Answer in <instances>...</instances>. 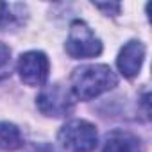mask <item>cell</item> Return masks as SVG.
<instances>
[{"label": "cell", "instance_id": "6da1fadb", "mask_svg": "<svg viewBox=\"0 0 152 152\" xmlns=\"http://www.w3.org/2000/svg\"><path fill=\"white\" fill-rule=\"evenodd\" d=\"M72 95L77 100H91L118 84L116 73L107 64H86L75 68L72 77Z\"/></svg>", "mask_w": 152, "mask_h": 152}, {"label": "cell", "instance_id": "ba28073f", "mask_svg": "<svg viewBox=\"0 0 152 152\" xmlns=\"http://www.w3.org/2000/svg\"><path fill=\"white\" fill-rule=\"evenodd\" d=\"M27 7L16 2H0V32L20 29L27 20Z\"/></svg>", "mask_w": 152, "mask_h": 152}, {"label": "cell", "instance_id": "8992f818", "mask_svg": "<svg viewBox=\"0 0 152 152\" xmlns=\"http://www.w3.org/2000/svg\"><path fill=\"white\" fill-rule=\"evenodd\" d=\"M143 59H145V45L141 41H129L122 47L116 64L124 77L132 79L140 73Z\"/></svg>", "mask_w": 152, "mask_h": 152}, {"label": "cell", "instance_id": "30bf717a", "mask_svg": "<svg viewBox=\"0 0 152 152\" xmlns=\"http://www.w3.org/2000/svg\"><path fill=\"white\" fill-rule=\"evenodd\" d=\"M11 68H13V59H11V50L7 45L0 43V81L7 79L11 75Z\"/></svg>", "mask_w": 152, "mask_h": 152}, {"label": "cell", "instance_id": "9c48e42d", "mask_svg": "<svg viewBox=\"0 0 152 152\" xmlns=\"http://www.w3.org/2000/svg\"><path fill=\"white\" fill-rule=\"evenodd\" d=\"M23 147V136L15 124L0 122V150L13 152Z\"/></svg>", "mask_w": 152, "mask_h": 152}, {"label": "cell", "instance_id": "7c38bea8", "mask_svg": "<svg viewBox=\"0 0 152 152\" xmlns=\"http://www.w3.org/2000/svg\"><path fill=\"white\" fill-rule=\"evenodd\" d=\"M95 7L104 11L106 15H111V16H116L120 13V4H95Z\"/></svg>", "mask_w": 152, "mask_h": 152}, {"label": "cell", "instance_id": "277c9868", "mask_svg": "<svg viewBox=\"0 0 152 152\" xmlns=\"http://www.w3.org/2000/svg\"><path fill=\"white\" fill-rule=\"evenodd\" d=\"M36 106L45 116L63 118L73 111L75 100H73V95L70 90H66L63 84L56 83V84H48V86L41 88V91L36 99Z\"/></svg>", "mask_w": 152, "mask_h": 152}, {"label": "cell", "instance_id": "3957f363", "mask_svg": "<svg viewBox=\"0 0 152 152\" xmlns=\"http://www.w3.org/2000/svg\"><path fill=\"white\" fill-rule=\"evenodd\" d=\"M64 50L73 59H90L102 52V43L83 20H75L70 25V32L64 43Z\"/></svg>", "mask_w": 152, "mask_h": 152}, {"label": "cell", "instance_id": "5b68a950", "mask_svg": "<svg viewBox=\"0 0 152 152\" xmlns=\"http://www.w3.org/2000/svg\"><path fill=\"white\" fill-rule=\"evenodd\" d=\"M18 73L20 79L27 86H43L48 79V57L43 52L31 50L20 56L18 59Z\"/></svg>", "mask_w": 152, "mask_h": 152}, {"label": "cell", "instance_id": "8fae6325", "mask_svg": "<svg viewBox=\"0 0 152 152\" xmlns=\"http://www.w3.org/2000/svg\"><path fill=\"white\" fill-rule=\"evenodd\" d=\"M27 152H57V150L50 143H32L27 147Z\"/></svg>", "mask_w": 152, "mask_h": 152}, {"label": "cell", "instance_id": "7a4b0ae2", "mask_svg": "<svg viewBox=\"0 0 152 152\" xmlns=\"http://www.w3.org/2000/svg\"><path fill=\"white\" fill-rule=\"evenodd\" d=\"M57 140L70 152H93L99 143V134L95 125L86 120H70L61 127Z\"/></svg>", "mask_w": 152, "mask_h": 152}, {"label": "cell", "instance_id": "52a82bcc", "mask_svg": "<svg viewBox=\"0 0 152 152\" xmlns=\"http://www.w3.org/2000/svg\"><path fill=\"white\" fill-rule=\"evenodd\" d=\"M102 152H143L141 140L129 131H111L104 138Z\"/></svg>", "mask_w": 152, "mask_h": 152}]
</instances>
